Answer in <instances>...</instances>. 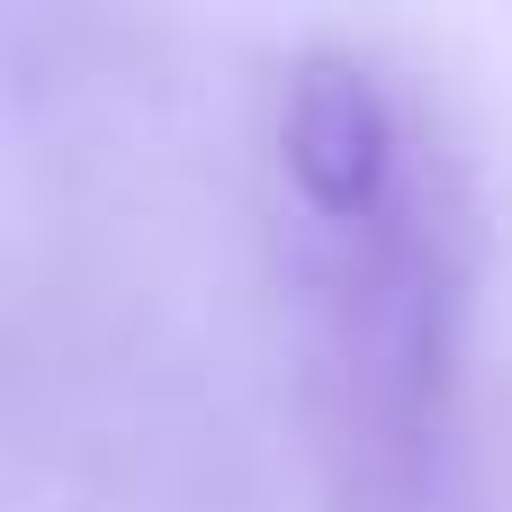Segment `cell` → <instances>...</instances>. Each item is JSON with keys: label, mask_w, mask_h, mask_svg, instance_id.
<instances>
[{"label": "cell", "mask_w": 512, "mask_h": 512, "mask_svg": "<svg viewBox=\"0 0 512 512\" xmlns=\"http://www.w3.org/2000/svg\"><path fill=\"white\" fill-rule=\"evenodd\" d=\"M279 180L297 189V207L315 225H360L405 189V126L387 81L324 45L288 72V108H279Z\"/></svg>", "instance_id": "2"}, {"label": "cell", "mask_w": 512, "mask_h": 512, "mask_svg": "<svg viewBox=\"0 0 512 512\" xmlns=\"http://www.w3.org/2000/svg\"><path fill=\"white\" fill-rule=\"evenodd\" d=\"M333 252L315 261V396H324V441H342L351 495H405L423 432L441 414V369H450V270L441 234L414 225V198L396 189L360 225H324Z\"/></svg>", "instance_id": "1"}]
</instances>
